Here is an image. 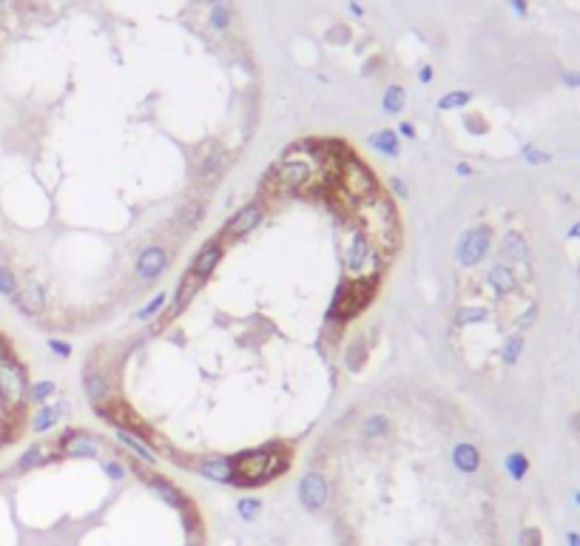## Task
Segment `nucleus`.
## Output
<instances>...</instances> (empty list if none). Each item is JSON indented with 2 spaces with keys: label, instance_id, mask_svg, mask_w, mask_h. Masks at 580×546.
<instances>
[{
  "label": "nucleus",
  "instance_id": "f8f14e48",
  "mask_svg": "<svg viewBox=\"0 0 580 546\" xmlns=\"http://www.w3.org/2000/svg\"><path fill=\"white\" fill-rule=\"evenodd\" d=\"M69 412H71V404H69V401L40 404V410H37L34 419H32V430H34V432H49L51 427H57V421L66 419Z\"/></svg>",
  "mask_w": 580,
  "mask_h": 546
},
{
  "label": "nucleus",
  "instance_id": "864d4df0",
  "mask_svg": "<svg viewBox=\"0 0 580 546\" xmlns=\"http://www.w3.org/2000/svg\"><path fill=\"white\" fill-rule=\"evenodd\" d=\"M0 3H3V0H0Z\"/></svg>",
  "mask_w": 580,
  "mask_h": 546
},
{
  "label": "nucleus",
  "instance_id": "a19ab883",
  "mask_svg": "<svg viewBox=\"0 0 580 546\" xmlns=\"http://www.w3.org/2000/svg\"><path fill=\"white\" fill-rule=\"evenodd\" d=\"M396 131H398L404 140H415V125H413V123H401Z\"/></svg>",
  "mask_w": 580,
  "mask_h": 546
},
{
  "label": "nucleus",
  "instance_id": "cd10ccee",
  "mask_svg": "<svg viewBox=\"0 0 580 546\" xmlns=\"http://www.w3.org/2000/svg\"><path fill=\"white\" fill-rule=\"evenodd\" d=\"M520 353H524V336L520 333L507 336L504 347H500V359H504V364H515L520 359Z\"/></svg>",
  "mask_w": 580,
  "mask_h": 546
},
{
  "label": "nucleus",
  "instance_id": "5701e85b",
  "mask_svg": "<svg viewBox=\"0 0 580 546\" xmlns=\"http://www.w3.org/2000/svg\"><path fill=\"white\" fill-rule=\"evenodd\" d=\"M46 461H49V447L46 444H34V447H29L26 453L21 456V461H17V469L26 473V469H34V467H40Z\"/></svg>",
  "mask_w": 580,
  "mask_h": 546
},
{
  "label": "nucleus",
  "instance_id": "2eb2a0df",
  "mask_svg": "<svg viewBox=\"0 0 580 546\" xmlns=\"http://www.w3.org/2000/svg\"><path fill=\"white\" fill-rule=\"evenodd\" d=\"M197 473L217 484H234V464H230V458H205L200 461Z\"/></svg>",
  "mask_w": 580,
  "mask_h": 546
},
{
  "label": "nucleus",
  "instance_id": "b1692460",
  "mask_svg": "<svg viewBox=\"0 0 580 546\" xmlns=\"http://www.w3.org/2000/svg\"><path fill=\"white\" fill-rule=\"evenodd\" d=\"M197 285H200V279H197V276H191V273L182 279V285H180V296H173V305H171V310H168L171 316H177V313H180V310L191 302V299H193V290H197Z\"/></svg>",
  "mask_w": 580,
  "mask_h": 546
},
{
  "label": "nucleus",
  "instance_id": "e433bc0d",
  "mask_svg": "<svg viewBox=\"0 0 580 546\" xmlns=\"http://www.w3.org/2000/svg\"><path fill=\"white\" fill-rule=\"evenodd\" d=\"M210 26H214V29H228L230 26V12L225 6H214V12H210Z\"/></svg>",
  "mask_w": 580,
  "mask_h": 546
},
{
  "label": "nucleus",
  "instance_id": "7ed1b4c3",
  "mask_svg": "<svg viewBox=\"0 0 580 546\" xmlns=\"http://www.w3.org/2000/svg\"><path fill=\"white\" fill-rule=\"evenodd\" d=\"M370 299H373V282H353V285L341 282V288H339V293L333 299L330 316H336V319H353L359 310L367 308Z\"/></svg>",
  "mask_w": 580,
  "mask_h": 546
},
{
  "label": "nucleus",
  "instance_id": "f704fd0d",
  "mask_svg": "<svg viewBox=\"0 0 580 546\" xmlns=\"http://www.w3.org/2000/svg\"><path fill=\"white\" fill-rule=\"evenodd\" d=\"M0 293H3V296H14L17 293V276L9 268H3V265H0Z\"/></svg>",
  "mask_w": 580,
  "mask_h": 546
},
{
  "label": "nucleus",
  "instance_id": "473e14b6",
  "mask_svg": "<svg viewBox=\"0 0 580 546\" xmlns=\"http://www.w3.org/2000/svg\"><path fill=\"white\" fill-rule=\"evenodd\" d=\"M237 512H239V518H245V521H254V518H259V512H262V501L259 498H239V504H237Z\"/></svg>",
  "mask_w": 580,
  "mask_h": 546
},
{
  "label": "nucleus",
  "instance_id": "ddd939ff",
  "mask_svg": "<svg viewBox=\"0 0 580 546\" xmlns=\"http://www.w3.org/2000/svg\"><path fill=\"white\" fill-rule=\"evenodd\" d=\"M14 305L21 308V313L26 316H40L46 308V290L37 282H29L26 288H21V293H14Z\"/></svg>",
  "mask_w": 580,
  "mask_h": 546
},
{
  "label": "nucleus",
  "instance_id": "1a4fd4ad",
  "mask_svg": "<svg viewBox=\"0 0 580 546\" xmlns=\"http://www.w3.org/2000/svg\"><path fill=\"white\" fill-rule=\"evenodd\" d=\"M262 216H265L262 205H259V202H250V205H245V208H242L234 219H230V222L225 225V234H228L230 239H242V236H247L250 231H256V228H259Z\"/></svg>",
  "mask_w": 580,
  "mask_h": 546
},
{
  "label": "nucleus",
  "instance_id": "4c0bfd02",
  "mask_svg": "<svg viewBox=\"0 0 580 546\" xmlns=\"http://www.w3.org/2000/svg\"><path fill=\"white\" fill-rule=\"evenodd\" d=\"M103 473H106L111 481H123L128 469H125V464H120V461H106V464H103Z\"/></svg>",
  "mask_w": 580,
  "mask_h": 546
},
{
  "label": "nucleus",
  "instance_id": "a878e982",
  "mask_svg": "<svg viewBox=\"0 0 580 546\" xmlns=\"http://www.w3.org/2000/svg\"><path fill=\"white\" fill-rule=\"evenodd\" d=\"M487 319H490V310H487V308H461V310L452 316V322H455V327H467V325L487 322Z\"/></svg>",
  "mask_w": 580,
  "mask_h": 546
},
{
  "label": "nucleus",
  "instance_id": "6e6552de",
  "mask_svg": "<svg viewBox=\"0 0 580 546\" xmlns=\"http://www.w3.org/2000/svg\"><path fill=\"white\" fill-rule=\"evenodd\" d=\"M168 268V253L160 248V245H148V248L137 256V279L143 282H154L157 276H162Z\"/></svg>",
  "mask_w": 580,
  "mask_h": 546
},
{
  "label": "nucleus",
  "instance_id": "393cba45",
  "mask_svg": "<svg viewBox=\"0 0 580 546\" xmlns=\"http://www.w3.org/2000/svg\"><path fill=\"white\" fill-rule=\"evenodd\" d=\"M404 103H407V91H404L401 86H387L384 97H381V108L387 111V114H398V111L404 108Z\"/></svg>",
  "mask_w": 580,
  "mask_h": 546
},
{
  "label": "nucleus",
  "instance_id": "8fccbe9b",
  "mask_svg": "<svg viewBox=\"0 0 580 546\" xmlns=\"http://www.w3.org/2000/svg\"><path fill=\"white\" fill-rule=\"evenodd\" d=\"M210 3H214V6H222V0H210Z\"/></svg>",
  "mask_w": 580,
  "mask_h": 546
},
{
  "label": "nucleus",
  "instance_id": "bb28decb",
  "mask_svg": "<svg viewBox=\"0 0 580 546\" xmlns=\"http://www.w3.org/2000/svg\"><path fill=\"white\" fill-rule=\"evenodd\" d=\"M504 467H507V473H509V478L512 481H524V475L529 473V458L524 456V453H509L507 456V461H504Z\"/></svg>",
  "mask_w": 580,
  "mask_h": 546
},
{
  "label": "nucleus",
  "instance_id": "7c9ffc66",
  "mask_svg": "<svg viewBox=\"0 0 580 546\" xmlns=\"http://www.w3.org/2000/svg\"><path fill=\"white\" fill-rule=\"evenodd\" d=\"M472 100V94L470 91H452V94H444V97L438 100V111H450V108H463Z\"/></svg>",
  "mask_w": 580,
  "mask_h": 546
},
{
  "label": "nucleus",
  "instance_id": "603ef678",
  "mask_svg": "<svg viewBox=\"0 0 580 546\" xmlns=\"http://www.w3.org/2000/svg\"><path fill=\"white\" fill-rule=\"evenodd\" d=\"M0 259H3V248H0Z\"/></svg>",
  "mask_w": 580,
  "mask_h": 546
},
{
  "label": "nucleus",
  "instance_id": "de8ad7c7",
  "mask_svg": "<svg viewBox=\"0 0 580 546\" xmlns=\"http://www.w3.org/2000/svg\"><path fill=\"white\" fill-rule=\"evenodd\" d=\"M566 83L569 86H577L580 83V74H566Z\"/></svg>",
  "mask_w": 580,
  "mask_h": 546
},
{
  "label": "nucleus",
  "instance_id": "f3484780",
  "mask_svg": "<svg viewBox=\"0 0 580 546\" xmlns=\"http://www.w3.org/2000/svg\"><path fill=\"white\" fill-rule=\"evenodd\" d=\"M452 467L458 469V473H463V475H470V473H475V469L481 467V453H478V447L475 444H455L452 447Z\"/></svg>",
  "mask_w": 580,
  "mask_h": 546
},
{
  "label": "nucleus",
  "instance_id": "2f4dec72",
  "mask_svg": "<svg viewBox=\"0 0 580 546\" xmlns=\"http://www.w3.org/2000/svg\"><path fill=\"white\" fill-rule=\"evenodd\" d=\"M222 168H225V154L217 151V154H210L205 162H202V177L210 182V179H217L222 174Z\"/></svg>",
  "mask_w": 580,
  "mask_h": 546
},
{
  "label": "nucleus",
  "instance_id": "c756f323",
  "mask_svg": "<svg viewBox=\"0 0 580 546\" xmlns=\"http://www.w3.org/2000/svg\"><path fill=\"white\" fill-rule=\"evenodd\" d=\"M165 302H168V293L162 290V293H157V296H154L151 302H148V305H145V308L137 313V319H140V322H151V319H157V316L162 313Z\"/></svg>",
  "mask_w": 580,
  "mask_h": 546
},
{
  "label": "nucleus",
  "instance_id": "3c124183",
  "mask_svg": "<svg viewBox=\"0 0 580 546\" xmlns=\"http://www.w3.org/2000/svg\"><path fill=\"white\" fill-rule=\"evenodd\" d=\"M575 501H577V506H580V493H577V495H575Z\"/></svg>",
  "mask_w": 580,
  "mask_h": 546
},
{
  "label": "nucleus",
  "instance_id": "58836bf2",
  "mask_svg": "<svg viewBox=\"0 0 580 546\" xmlns=\"http://www.w3.org/2000/svg\"><path fill=\"white\" fill-rule=\"evenodd\" d=\"M390 191L396 194V199H410V188L401 177H390Z\"/></svg>",
  "mask_w": 580,
  "mask_h": 546
},
{
  "label": "nucleus",
  "instance_id": "37998d69",
  "mask_svg": "<svg viewBox=\"0 0 580 546\" xmlns=\"http://www.w3.org/2000/svg\"><path fill=\"white\" fill-rule=\"evenodd\" d=\"M418 80H421V83H430V80H433V69H430V66H424V69L418 71Z\"/></svg>",
  "mask_w": 580,
  "mask_h": 546
},
{
  "label": "nucleus",
  "instance_id": "49530a36",
  "mask_svg": "<svg viewBox=\"0 0 580 546\" xmlns=\"http://www.w3.org/2000/svg\"><path fill=\"white\" fill-rule=\"evenodd\" d=\"M577 236H580V222L569 228V239H577Z\"/></svg>",
  "mask_w": 580,
  "mask_h": 546
},
{
  "label": "nucleus",
  "instance_id": "9b49d317",
  "mask_svg": "<svg viewBox=\"0 0 580 546\" xmlns=\"http://www.w3.org/2000/svg\"><path fill=\"white\" fill-rule=\"evenodd\" d=\"M311 179H313V171L304 160H287L279 168V182L285 188H290V191H299V188H304Z\"/></svg>",
  "mask_w": 580,
  "mask_h": 546
},
{
  "label": "nucleus",
  "instance_id": "20e7f679",
  "mask_svg": "<svg viewBox=\"0 0 580 546\" xmlns=\"http://www.w3.org/2000/svg\"><path fill=\"white\" fill-rule=\"evenodd\" d=\"M492 245V234L487 225H478V228H470L467 234L461 236L458 242V265L461 268H475L483 262V256L490 253Z\"/></svg>",
  "mask_w": 580,
  "mask_h": 546
},
{
  "label": "nucleus",
  "instance_id": "72a5a7b5",
  "mask_svg": "<svg viewBox=\"0 0 580 546\" xmlns=\"http://www.w3.org/2000/svg\"><path fill=\"white\" fill-rule=\"evenodd\" d=\"M54 390H57L54 382H37V384L29 387V399H32L34 404H46V399H51Z\"/></svg>",
  "mask_w": 580,
  "mask_h": 546
},
{
  "label": "nucleus",
  "instance_id": "aec40b11",
  "mask_svg": "<svg viewBox=\"0 0 580 546\" xmlns=\"http://www.w3.org/2000/svg\"><path fill=\"white\" fill-rule=\"evenodd\" d=\"M487 282H490V285H492L500 296L515 293V288H518V279H515L512 268H507V265H492L490 273H487Z\"/></svg>",
  "mask_w": 580,
  "mask_h": 546
},
{
  "label": "nucleus",
  "instance_id": "39448f33",
  "mask_svg": "<svg viewBox=\"0 0 580 546\" xmlns=\"http://www.w3.org/2000/svg\"><path fill=\"white\" fill-rule=\"evenodd\" d=\"M341 182H344L347 191H350L353 197H359V199H367V197H373L378 191L376 177L367 171L359 160H353V157L347 160L344 168H341Z\"/></svg>",
  "mask_w": 580,
  "mask_h": 546
},
{
  "label": "nucleus",
  "instance_id": "dca6fc26",
  "mask_svg": "<svg viewBox=\"0 0 580 546\" xmlns=\"http://www.w3.org/2000/svg\"><path fill=\"white\" fill-rule=\"evenodd\" d=\"M145 484L154 489V495H160L165 504H171V506H173V510H180V512H182L185 506H188V501L182 498V493H180V489L173 486L168 478H162V475H145Z\"/></svg>",
  "mask_w": 580,
  "mask_h": 546
},
{
  "label": "nucleus",
  "instance_id": "412c9836",
  "mask_svg": "<svg viewBox=\"0 0 580 546\" xmlns=\"http://www.w3.org/2000/svg\"><path fill=\"white\" fill-rule=\"evenodd\" d=\"M500 253H504V259H512V262H527L529 259V245L520 234L509 231L504 236V242H500Z\"/></svg>",
  "mask_w": 580,
  "mask_h": 546
},
{
  "label": "nucleus",
  "instance_id": "6ab92c4d",
  "mask_svg": "<svg viewBox=\"0 0 580 546\" xmlns=\"http://www.w3.org/2000/svg\"><path fill=\"white\" fill-rule=\"evenodd\" d=\"M117 438H120V444H125L128 449L134 456H137L140 461H145V464H157V453L137 436V432H128V430H117Z\"/></svg>",
  "mask_w": 580,
  "mask_h": 546
},
{
  "label": "nucleus",
  "instance_id": "f03ea898",
  "mask_svg": "<svg viewBox=\"0 0 580 546\" xmlns=\"http://www.w3.org/2000/svg\"><path fill=\"white\" fill-rule=\"evenodd\" d=\"M29 395V379L26 370L17 364L12 356H3L0 359V401L9 410H17Z\"/></svg>",
  "mask_w": 580,
  "mask_h": 546
},
{
  "label": "nucleus",
  "instance_id": "c03bdc74",
  "mask_svg": "<svg viewBox=\"0 0 580 546\" xmlns=\"http://www.w3.org/2000/svg\"><path fill=\"white\" fill-rule=\"evenodd\" d=\"M467 128H481V134H483V131H487V125H483L481 120H472V117L467 120Z\"/></svg>",
  "mask_w": 580,
  "mask_h": 546
},
{
  "label": "nucleus",
  "instance_id": "9d476101",
  "mask_svg": "<svg viewBox=\"0 0 580 546\" xmlns=\"http://www.w3.org/2000/svg\"><path fill=\"white\" fill-rule=\"evenodd\" d=\"M222 256H225V248L219 242H205L200 248V253L193 256V262H191V276H197L200 282H205L210 273L219 268Z\"/></svg>",
  "mask_w": 580,
  "mask_h": 546
},
{
  "label": "nucleus",
  "instance_id": "c85d7f7f",
  "mask_svg": "<svg viewBox=\"0 0 580 546\" xmlns=\"http://www.w3.org/2000/svg\"><path fill=\"white\" fill-rule=\"evenodd\" d=\"M384 432H387V419L381 416V412H373L370 419H364V424H361L364 438H378V436H384Z\"/></svg>",
  "mask_w": 580,
  "mask_h": 546
},
{
  "label": "nucleus",
  "instance_id": "4468645a",
  "mask_svg": "<svg viewBox=\"0 0 580 546\" xmlns=\"http://www.w3.org/2000/svg\"><path fill=\"white\" fill-rule=\"evenodd\" d=\"M83 390L88 395V401H94V404H103L111 399V382L103 370H88L83 375Z\"/></svg>",
  "mask_w": 580,
  "mask_h": 546
},
{
  "label": "nucleus",
  "instance_id": "c9c22d12",
  "mask_svg": "<svg viewBox=\"0 0 580 546\" xmlns=\"http://www.w3.org/2000/svg\"><path fill=\"white\" fill-rule=\"evenodd\" d=\"M524 160H527L529 165H544V162L552 160V154L540 151V148H535V145H527V148H524Z\"/></svg>",
  "mask_w": 580,
  "mask_h": 546
},
{
  "label": "nucleus",
  "instance_id": "423d86ee",
  "mask_svg": "<svg viewBox=\"0 0 580 546\" xmlns=\"http://www.w3.org/2000/svg\"><path fill=\"white\" fill-rule=\"evenodd\" d=\"M299 501L307 512L322 510V506L327 504V478L322 473H316V469L304 473L302 481H299Z\"/></svg>",
  "mask_w": 580,
  "mask_h": 546
},
{
  "label": "nucleus",
  "instance_id": "a211bd4d",
  "mask_svg": "<svg viewBox=\"0 0 580 546\" xmlns=\"http://www.w3.org/2000/svg\"><path fill=\"white\" fill-rule=\"evenodd\" d=\"M367 259H370V242H367V236L356 234L344 251V265L347 271H361L367 265Z\"/></svg>",
  "mask_w": 580,
  "mask_h": 546
},
{
  "label": "nucleus",
  "instance_id": "4be33fe9",
  "mask_svg": "<svg viewBox=\"0 0 580 546\" xmlns=\"http://www.w3.org/2000/svg\"><path fill=\"white\" fill-rule=\"evenodd\" d=\"M367 145H370V148H376L378 154H387V157H398V134H396V131H387V128H381V131H376V134H370V137H367Z\"/></svg>",
  "mask_w": 580,
  "mask_h": 546
},
{
  "label": "nucleus",
  "instance_id": "79ce46f5",
  "mask_svg": "<svg viewBox=\"0 0 580 546\" xmlns=\"http://www.w3.org/2000/svg\"><path fill=\"white\" fill-rule=\"evenodd\" d=\"M455 174H458V177H472V165H470V162H458V165H455Z\"/></svg>",
  "mask_w": 580,
  "mask_h": 546
},
{
  "label": "nucleus",
  "instance_id": "09e8293b",
  "mask_svg": "<svg viewBox=\"0 0 580 546\" xmlns=\"http://www.w3.org/2000/svg\"><path fill=\"white\" fill-rule=\"evenodd\" d=\"M512 6H515V9L520 12V14H524V12H527V6H524V0H512Z\"/></svg>",
  "mask_w": 580,
  "mask_h": 546
},
{
  "label": "nucleus",
  "instance_id": "ea45409f",
  "mask_svg": "<svg viewBox=\"0 0 580 546\" xmlns=\"http://www.w3.org/2000/svg\"><path fill=\"white\" fill-rule=\"evenodd\" d=\"M49 350L54 353V356H60V359H66V356H71V345L69 342H60V338H49Z\"/></svg>",
  "mask_w": 580,
  "mask_h": 546
},
{
  "label": "nucleus",
  "instance_id": "0eeeda50",
  "mask_svg": "<svg viewBox=\"0 0 580 546\" xmlns=\"http://www.w3.org/2000/svg\"><path fill=\"white\" fill-rule=\"evenodd\" d=\"M60 447H63V456H69V458H97L100 456V438L86 430H71L60 441Z\"/></svg>",
  "mask_w": 580,
  "mask_h": 546
},
{
  "label": "nucleus",
  "instance_id": "a18cd8bd",
  "mask_svg": "<svg viewBox=\"0 0 580 546\" xmlns=\"http://www.w3.org/2000/svg\"><path fill=\"white\" fill-rule=\"evenodd\" d=\"M566 543H569V546H580V535H577V532H569V535H566Z\"/></svg>",
  "mask_w": 580,
  "mask_h": 546
},
{
  "label": "nucleus",
  "instance_id": "f257e3e1",
  "mask_svg": "<svg viewBox=\"0 0 580 546\" xmlns=\"http://www.w3.org/2000/svg\"><path fill=\"white\" fill-rule=\"evenodd\" d=\"M287 449H274V447H259V449H245V453L230 456L234 464V486H262L282 475L290 464Z\"/></svg>",
  "mask_w": 580,
  "mask_h": 546
}]
</instances>
